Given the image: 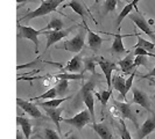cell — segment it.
<instances>
[{"label":"cell","instance_id":"cell-1","mask_svg":"<svg viewBox=\"0 0 155 139\" xmlns=\"http://www.w3.org/2000/svg\"><path fill=\"white\" fill-rule=\"evenodd\" d=\"M63 1H65V0H42V2H41L39 7L34 9V11H31V12H28L26 15H23L21 19H19L18 23L29 22L31 20L35 19V17L48 15L53 12H56L57 7L62 4Z\"/></svg>","mask_w":155,"mask_h":139},{"label":"cell","instance_id":"cell-2","mask_svg":"<svg viewBox=\"0 0 155 139\" xmlns=\"http://www.w3.org/2000/svg\"><path fill=\"white\" fill-rule=\"evenodd\" d=\"M93 91H94V80L89 81L86 85L83 86V88H81V91L78 93L77 99L82 100V102L86 106V108L89 110L92 122H94V99H93Z\"/></svg>","mask_w":155,"mask_h":139},{"label":"cell","instance_id":"cell-3","mask_svg":"<svg viewBox=\"0 0 155 139\" xmlns=\"http://www.w3.org/2000/svg\"><path fill=\"white\" fill-rule=\"evenodd\" d=\"M43 35L42 30H36L28 26H22L21 23H18V37L19 39H29L35 45V54H39V36Z\"/></svg>","mask_w":155,"mask_h":139},{"label":"cell","instance_id":"cell-4","mask_svg":"<svg viewBox=\"0 0 155 139\" xmlns=\"http://www.w3.org/2000/svg\"><path fill=\"white\" fill-rule=\"evenodd\" d=\"M85 35H86V30L81 29L72 39L65 41L64 44L62 46H60V48L63 49V50H65V51L78 54L84 48V44H85Z\"/></svg>","mask_w":155,"mask_h":139},{"label":"cell","instance_id":"cell-5","mask_svg":"<svg viewBox=\"0 0 155 139\" xmlns=\"http://www.w3.org/2000/svg\"><path fill=\"white\" fill-rule=\"evenodd\" d=\"M61 121L64 122L65 124L72 125L77 130H82L85 125H87V124H90L92 122V118H91V115H90L89 110L84 109V110H82L81 113H78L77 115H75L74 117H71V118H62Z\"/></svg>","mask_w":155,"mask_h":139},{"label":"cell","instance_id":"cell-6","mask_svg":"<svg viewBox=\"0 0 155 139\" xmlns=\"http://www.w3.org/2000/svg\"><path fill=\"white\" fill-rule=\"evenodd\" d=\"M77 26H74L71 28H68V29H61V30H46L43 31V35L47 36V45H46V51L50 48V46L60 42L62 39L67 37L71 31L74 30Z\"/></svg>","mask_w":155,"mask_h":139},{"label":"cell","instance_id":"cell-7","mask_svg":"<svg viewBox=\"0 0 155 139\" xmlns=\"http://www.w3.org/2000/svg\"><path fill=\"white\" fill-rule=\"evenodd\" d=\"M128 17L132 20L134 24L139 28L141 31H143L145 34H147L148 36L150 37V39L155 41V34L154 31L150 29V24L148 23V21L143 17V15L140 13L139 11H137V13H134V14H128Z\"/></svg>","mask_w":155,"mask_h":139},{"label":"cell","instance_id":"cell-8","mask_svg":"<svg viewBox=\"0 0 155 139\" xmlns=\"http://www.w3.org/2000/svg\"><path fill=\"white\" fill-rule=\"evenodd\" d=\"M113 103H114L116 109L119 111V114H120L123 119H130V121H132L133 124H134L137 128H139V121H138V118H137V115L132 111L131 104H130L128 102H119V101L114 100Z\"/></svg>","mask_w":155,"mask_h":139},{"label":"cell","instance_id":"cell-9","mask_svg":"<svg viewBox=\"0 0 155 139\" xmlns=\"http://www.w3.org/2000/svg\"><path fill=\"white\" fill-rule=\"evenodd\" d=\"M67 7L72 8V11L82 17V20H85L86 16H89L96 24H98V22L94 20V17L91 15V13L87 11V8L85 7V5H84L81 0H70L67 5H63V8H67Z\"/></svg>","mask_w":155,"mask_h":139},{"label":"cell","instance_id":"cell-10","mask_svg":"<svg viewBox=\"0 0 155 139\" xmlns=\"http://www.w3.org/2000/svg\"><path fill=\"white\" fill-rule=\"evenodd\" d=\"M132 93H133V103H137L141 106L142 108H145L149 113H153L152 109H150V100H149V96H148L146 93L143 91H141L140 88H138L137 86L132 87Z\"/></svg>","mask_w":155,"mask_h":139},{"label":"cell","instance_id":"cell-11","mask_svg":"<svg viewBox=\"0 0 155 139\" xmlns=\"http://www.w3.org/2000/svg\"><path fill=\"white\" fill-rule=\"evenodd\" d=\"M16 103H18V106L22 109L25 113H27L33 118H41L42 117V113L39 110L38 106L31 103V101H25L22 99H20V97H18L16 99Z\"/></svg>","mask_w":155,"mask_h":139},{"label":"cell","instance_id":"cell-12","mask_svg":"<svg viewBox=\"0 0 155 139\" xmlns=\"http://www.w3.org/2000/svg\"><path fill=\"white\" fill-rule=\"evenodd\" d=\"M83 24H84V28H85L86 32H87V44H89V48L92 49L93 51H98L101 49L103 42H105V39H101V36L96 32H93L86 24L85 20H83Z\"/></svg>","mask_w":155,"mask_h":139},{"label":"cell","instance_id":"cell-13","mask_svg":"<svg viewBox=\"0 0 155 139\" xmlns=\"http://www.w3.org/2000/svg\"><path fill=\"white\" fill-rule=\"evenodd\" d=\"M154 130H155V114L152 113V115L145 121V123L138 128V133H137L138 136L137 137H138V139L146 138V137H148V134H150Z\"/></svg>","mask_w":155,"mask_h":139},{"label":"cell","instance_id":"cell-14","mask_svg":"<svg viewBox=\"0 0 155 139\" xmlns=\"http://www.w3.org/2000/svg\"><path fill=\"white\" fill-rule=\"evenodd\" d=\"M98 65L101 66V71L104 73V76L106 78V82L109 85V88H111V85H112V71L114 70H118V65L114 64V63L110 62V60H106L104 58H99L98 59Z\"/></svg>","mask_w":155,"mask_h":139},{"label":"cell","instance_id":"cell-15","mask_svg":"<svg viewBox=\"0 0 155 139\" xmlns=\"http://www.w3.org/2000/svg\"><path fill=\"white\" fill-rule=\"evenodd\" d=\"M83 58L81 54H76L70 59L68 64L63 67V72H69V73H82L83 72ZM84 73V72H83Z\"/></svg>","mask_w":155,"mask_h":139},{"label":"cell","instance_id":"cell-16","mask_svg":"<svg viewBox=\"0 0 155 139\" xmlns=\"http://www.w3.org/2000/svg\"><path fill=\"white\" fill-rule=\"evenodd\" d=\"M43 110L47 113V115L49 116V118L53 121L57 128V131L61 134L62 133V130H61V125H60V122L62 119V113L64 108L63 107H57V108H48V107H42Z\"/></svg>","mask_w":155,"mask_h":139},{"label":"cell","instance_id":"cell-17","mask_svg":"<svg viewBox=\"0 0 155 139\" xmlns=\"http://www.w3.org/2000/svg\"><path fill=\"white\" fill-rule=\"evenodd\" d=\"M106 34H109V32H106ZM109 35H113L114 36V39H113V43H112V45H111V49H110V51L112 52V54H126V52H128L126 49H125L124 44H123V39L124 37H130V36H132V35H121V34H109Z\"/></svg>","mask_w":155,"mask_h":139},{"label":"cell","instance_id":"cell-18","mask_svg":"<svg viewBox=\"0 0 155 139\" xmlns=\"http://www.w3.org/2000/svg\"><path fill=\"white\" fill-rule=\"evenodd\" d=\"M90 126L93 129V131L96 132L101 139H113V136L110 131V129L103 123H94V122H91L90 123Z\"/></svg>","mask_w":155,"mask_h":139},{"label":"cell","instance_id":"cell-19","mask_svg":"<svg viewBox=\"0 0 155 139\" xmlns=\"http://www.w3.org/2000/svg\"><path fill=\"white\" fill-rule=\"evenodd\" d=\"M125 81H126L125 78H123L121 76H119V74L114 76V77L112 78V81H111L113 88L120 93L123 100H126V94H127V89H126V86H125Z\"/></svg>","mask_w":155,"mask_h":139},{"label":"cell","instance_id":"cell-20","mask_svg":"<svg viewBox=\"0 0 155 139\" xmlns=\"http://www.w3.org/2000/svg\"><path fill=\"white\" fill-rule=\"evenodd\" d=\"M118 66L120 67V70L124 73H131L134 70H137V67L134 66V58L133 54H127L125 58H123L121 60L118 62Z\"/></svg>","mask_w":155,"mask_h":139},{"label":"cell","instance_id":"cell-21","mask_svg":"<svg viewBox=\"0 0 155 139\" xmlns=\"http://www.w3.org/2000/svg\"><path fill=\"white\" fill-rule=\"evenodd\" d=\"M16 122H18V125H20L21 128V131L25 134V138L26 139H31V131H33V125H31V121L26 117H22V116H18L16 117Z\"/></svg>","mask_w":155,"mask_h":139},{"label":"cell","instance_id":"cell-22","mask_svg":"<svg viewBox=\"0 0 155 139\" xmlns=\"http://www.w3.org/2000/svg\"><path fill=\"white\" fill-rule=\"evenodd\" d=\"M139 1H140V0H133L132 2L127 4V5H126V6H125L123 9H121V12L119 13V15H118V19H117V24H118V27L120 26V23L124 21L125 17L128 15V14L132 12L134 8L138 11V7H137V5H138V2H139Z\"/></svg>","mask_w":155,"mask_h":139},{"label":"cell","instance_id":"cell-23","mask_svg":"<svg viewBox=\"0 0 155 139\" xmlns=\"http://www.w3.org/2000/svg\"><path fill=\"white\" fill-rule=\"evenodd\" d=\"M98 57H94V56H91V57H85L83 58V64H84V70L83 72H91L93 76H96V65H98Z\"/></svg>","mask_w":155,"mask_h":139},{"label":"cell","instance_id":"cell-24","mask_svg":"<svg viewBox=\"0 0 155 139\" xmlns=\"http://www.w3.org/2000/svg\"><path fill=\"white\" fill-rule=\"evenodd\" d=\"M63 27H64V22H63L61 19H58V17H53L49 23L47 24L45 28H42L41 30L42 31H46V30H61L63 29Z\"/></svg>","mask_w":155,"mask_h":139},{"label":"cell","instance_id":"cell-25","mask_svg":"<svg viewBox=\"0 0 155 139\" xmlns=\"http://www.w3.org/2000/svg\"><path fill=\"white\" fill-rule=\"evenodd\" d=\"M70 97H61V99H50V100L46 101V102H40L38 106L40 107H48V108H57L62 104L64 101L69 100Z\"/></svg>","mask_w":155,"mask_h":139},{"label":"cell","instance_id":"cell-26","mask_svg":"<svg viewBox=\"0 0 155 139\" xmlns=\"http://www.w3.org/2000/svg\"><path fill=\"white\" fill-rule=\"evenodd\" d=\"M135 36L138 37V43L134 45V49L135 48H142V49H145L147 51H152L153 49H155V43L149 42L147 39H143L139 34H135Z\"/></svg>","mask_w":155,"mask_h":139},{"label":"cell","instance_id":"cell-27","mask_svg":"<svg viewBox=\"0 0 155 139\" xmlns=\"http://www.w3.org/2000/svg\"><path fill=\"white\" fill-rule=\"evenodd\" d=\"M57 95L60 96H64L68 93V88H69V80L67 79H60V81L57 82V85L55 86Z\"/></svg>","mask_w":155,"mask_h":139},{"label":"cell","instance_id":"cell-28","mask_svg":"<svg viewBox=\"0 0 155 139\" xmlns=\"http://www.w3.org/2000/svg\"><path fill=\"white\" fill-rule=\"evenodd\" d=\"M57 96V92H56V88L53 87L50 89H48L46 93L41 94L36 97H31V101H39V100H50V99H55Z\"/></svg>","mask_w":155,"mask_h":139},{"label":"cell","instance_id":"cell-29","mask_svg":"<svg viewBox=\"0 0 155 139\" xmlns=\"http://www.w3.org/2000/svg\"><path fill=\"white\" fill-rule=\"evenodd\" d=\"M55 78L58 79H67V80H82L84 76L83 72L82 73H69V72H64V73H60V74H55Z\"/></svg>","mask_w":155,"mask_h":139},{"label":"cell","instance_id":"cell-30","mask_svg":"<svg viewBox=\"0 0 155 139\" xmlns=\"http://www.w3.org/2000/svg\"><path fill=\"white\" fill-rule=\"evenodd\" d=\"M93 94L97 96L98 101L105 107V106L107 104V102H109V99L111 97V95H112V89L110 88L109 91H104V92H101V93L94 92V91H93Z\"/></svg>","mask_w":155,"mask_h":139},{"label":"cell","instance_id":"cell-31","mask_svg":"<svg viewBox=\"0 0 155 139\" xmlns=\"http://www.w3.org/2000/svg\"><path fill=\"white\" fill-rule=\"evenodd\" d=\"M118 2H119V0H105V1H104V5H103V11H104V13L114 12Z\"/></svg>","mask_w":155,"mask_h":139},{"label":"cell","instance_id":"cell-32","mask_svg":"<svg viewBox=\"0 0 155 139\" xmlns=\"http://www.w3.org/2000/svg\"><path fill=\"white\" fill-rule=\"evenodd\" d=\"M42 139H61L58 131H55L50 128L43 129V137Z\"/></svg>","mask_w":155,"mask_h":139},{"label":"cell","instance_id":"cell-33","mask_svg":"<svg viewBox=\"0 0 155 139\" xmlns=\"http://www.w3.org/2000/svg\"><path fill=\"white\" fill-rule=\"evenodd\" d=\"M120 137H121V139H132L131 133L128 131L126 124L124 123V119L123 118L120 119Z\"/></svg>","mask_w":155,"mask_h":139},{"label":"cell","instance_id":"cell-34","mask_svg":"<svg viewBox=\"0 0 155 139\" xmlns=\"http://www.w3.org/2000/svg\"><path fill=\"white\" fill-rule=\"evenodd\" d=\"M140 65L147 66V56H135V58H134V66L138 67Z\"/></svg>","mask_w":155,"mask_h":139},{"label":"cell","instance_id":"cell-35","mask_svg":"<svg viewBox=\"0 0 155 139\" xmlns=\"http://www.w3.org/2000/svg\"><path fill=\"white\" fill-rule=\"evenodd\" d=\"M134 50H135L134 54H133L134 56H147V57H154L155 58V54H152V52H149V51L142 49V48H135Z\"/></svg>","mask_w":155,"mask_h":139},{"label":"cell","instance_id":"cell-36","mask_svg":"<svg viewBox=\"0 0 155 139\" xmlns=\"http://www.w3.org/2000/svg\"><path fill=\"white\" fill-rule=\"evenodd\" d=\"M41 62V58L38 57L36 59H34L33 62L28 63V64H23V65H18V70H22V69H29V67H33V66H35V65H38L39 63Z\"/></svg>","mask_w":155,"mask_h":139},{"label":"cell","instance_id":"cell-37","mask_svg":"<svg viewBox=\"0 0 155 139\" xmlns=\"http://www.w3.org/2000/svg\"><path fill=\"white\" fill-rule=\"evenodd\" d=\"M135 74H137V70H134L132 73H131V76L130 78H127V80L125 81V86H126V89H127V92L132 88V85H133V79L135 77Z\"/></svg>","mask_w":155,"mask_h":139},{"label":"cell","instance_id":"cell-38","mask_svg":"<svg viewBox=\"0 0 155 139\" xmlns=\"http://www.w3.org/2000/svg\"><path fill=\"white\" fill-rule=\"evenodd\" d=\"M154 77H155V67L153 70H150L148 74H146V76H142V78H154Z\"/></svg>","mask_w":155,"mask_h":139},{"label":"cell","instance_id":"cell-39","mask_svg":"<svg viewBox=\"0 0 155 139\" xmlns=\"http://www.w3.org/2000/svg\"><path fill=\"white\" fill-rule=\"evenodd\" d=\"M16 139H26L25 138V134L22 133V131L21 130H16Z\"/></svg>","mask_w":155,"mask_h":139},{"label":"cell","instance_id":"cell-40","mask_svg":"<svg viewBox=\"0 0 155 139\" xmlns=\"http://www.w3.org/2000/svg\"><path fill=\"white\" fill-rule=\"evenodd\" d=\"M64 139H81L79 137H78L77 134H74V133H71L70 136H67Z\"/></svg>","mask_w":155,"mask_h":139},{"label":"cell","instance_id":"cell-41","mask_svg":"<svg viewBox=\"0 0 155 139\" xmlns=\"http://www.w3.org/2000/svg\"><path fill=\"white\" fill-rule=\"evenodd\" d=\"M34 0H16V4L18 5H21V4H26V2H33Z\"/></svg>","mask_w":155,"mask_h":139},{"label":"cell","instance_id":"cell-42","mask_svg":"<svg viewBox=\"0 0 155 139\" xmlns=\"http://www.w3.org/2000/svg\"><path fill=\"white\" fill-rule=\"evenodd\" d=\"M99 1H101V0H96V2H99Z\"/></svg>","mask_w":155,"mask_h":139},{"label":"cell","instance_id":"cell-43","mask_svg":"<svg viewBox=\"0 0 155 139\" xmlns=\"http://www.w3.org/2000/svg\"><path fill=\"white\" fill-rule=\"evenodd\" d=\"M143 139H148V137H146V138H143Z\"/></svg>","mask_w":155,"mask_h":139}]
</instances>
